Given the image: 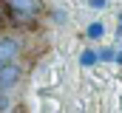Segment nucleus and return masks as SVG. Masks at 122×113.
Instances as JSON below:
<instances>
[{
    "mask_svg": "<svg viewBox=\"0 0 122 113\" xmlns=\"http://www.w3.org/2000/svg\"><path fill=\"white\" fill-rule=\"evenodd\" d=\"M91 6H94V9H102V6H105V0H91Z\"/></svg>",
    "mask_w": 122,
    "mask_h": 113,
    "instance_id": "nucleus-6",
    "label": "nucleus"
},
{
    "mask_svg": "<svg viewBox=\"0 0 122 113\" xmlns=\"http://www.w3.org/2000/svg\"><path fill=\"white\" fill-rule=\"evenodd\" d=\"M14 56H20V40L3 37V40H0V68H3V65H11Z\"/></svg>",
    "mask_w": 122,
    "mask_h": 113,
    "instance_id": "nucleus-2",
    "label": "nucleus"
},
{
    "mask_svg": "<svg viewBox=\"0 0 122 113\" xmlns=\"http://www.w3.org/2000/svg\"><path fill=\"white\" fill-rule=\"evenodd\" d=\"M85 37H91V40L102 37V23H91V26H88V31H85Z\"/></svg>",
    "mask_w": 122,
    "mask_h": 113,
    "instance_id": "nucleus-4",
    "label": "nucleus"
},
{
    "mask_svg": "<svg viewBox=\"0 0 122 113\" xmlns=\"http://www.w3.org/2000/svg\"><path fill=\"white\" fill-rule=\"evenodd\" d=\"M0 23H3V20H0Z\"/></svg>",
    "mask_w": 122,
    "mask_h": 113,
    "instance_id": "nucleus-10",
    "label": "nucleus"
},
{
    "mask_svg": "<svg viewBox=\"0 0 122 113\" xmlns=\"http://www.w3.org/2000/svg\"><path fill=\"white\" fill-rule=\"evenodd\" d=\"M6 105H9V102H6V96H0V110H3Z\"/></svg>",
    "mask_w": 122,
    "mask_h": 113,
    "instance_id": "nucleus-7",
    "label": "nucleus"
},
{
    "mask_svg": "<svg viewBox=\"0 0 122 113\" xmlns=\"http://www.w3.org/2000/svg\"><path fill=\"white\" fill-rule=\"evenodd\" d=\"M80 62H82V65H94V62H97V54H94V51H82Z\"/></svg>",
    "mask_w": 122,
    "mask_h": 113,
    "instance_id": "nucleus-5",
    "label": "nucleus"
},
{
    "mask_svg": "<svg viewBox=\"0 0 122 113\" xmlns=\"http://www.w3.org/2000/svg\"><path fill=\"white\" fill-rule=\"evenodd\" d=\"M20 65L17 62H11V65H3L0 68V90H9V88H14V85L20 82Z\"/></svg>",
    "mask_w": 122,
    "mask_h": 113,
    "instance_id": "nucleus-3",
    "label": "nucleus"
},
{
    "mask_svg": "<svg viewBox=\"0 0 122 113\" xmlns=\"http://www.w3.org/2000/svg\"><path fill=\"white\" fill-rule=\"evenodd\" d=\"M114 59H117V62H122V51H117V56H114Z\"/></svg>",
    "mask_w": 122,
    "mask_h": 113,
    "instance_id": "nucleus-8",
    "label": "nucleus"
},
{
    "mask_svg": "<svg viewBox=\"0 0 122 113\" xmlns=\"http://www.w3.org/2000/svg\"><path fill=\"white\" fill-rule=\"evenodd\" d=\"M6 6H9V11H11L14 17H20V20H34V17H40V11H43V0H6Z\"/></svg>",
    "mask_w": 122,
    "mask_h": 113,
    "instance_id": "nucleus-1",
    "label": "nucleus"
},
{
    "mask_svg": "<svg viewBox=\"0 0 122 113\" xmlns=\"http://www.w3.org/2000/svg\"><path fill=\"white\" fill-rule=\"evenodd\" d=\"M119 23H122V17H119Z\"/></svg>",
    "mask_w": 122,
    "mask_h": 113,
    "instance_id": "nucleus-9",
    "label": "nucleus"
}]
</instances>
